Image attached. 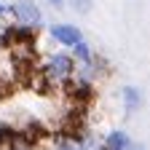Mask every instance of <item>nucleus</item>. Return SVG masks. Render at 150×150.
Masks as SVG:
<instances>
[{"mask_svg": "<svg viewBox=\"0 0 150 150\" xmlns=\"http://www.w3.org/2000/svg\"><path fill=\"white\" fill-rule=\"evenodd\" d=\"M64 6H70V11L78 16H88L94 11V0H64Z\"/></svg>", "mask_w": 150, "mask_h": 150, "instance_id": "6e6552de", "label": "nucleus"}, {"mask_svg": "<svg viewBox=\"0 0 150 150\" xmlns=\"http://www.w3.org/2000/svg\"><path fill=\"white\" fill-rule=\"evenodd\" d=\"M48 6H54V8H62V6H64V0H48Z\"/></svg>", "mask_w": 150, "mask_h": 150, "instance_id": "9d476101", "label": "nucleus"}, {"mask_svg": "<svg viewBox=\"0 0 150 150\" xmlns=\"http://www.w3.org/2000/svg\"><path fill=\"white\" fill-rule=\"evenodd\" d=\"M102 147L105 150H131L134 142H131L129 131H123V129H110L107 134L102 137Z\"/></svg>", "mask_w": 150, "mask_h": 150, "instance_id": "39448f33", "label": "nucleus"}, {"mask_svg": "<svg viewBox=\"0 0 150 150\" xmlns=\"http://www.w3.org/2000/svg\"><path fill=\"white\" fill-rule=\"evenodd\" d=\"M75 70H78V64H75L72 54H70L67 48L46 54V56H43V62L38 64V72H40L48 83H54L56 88H59L62 83H67L72 75H75Z\"/></svg>", "mask_w": 150, "mask_h": 150, "instance_id": "f257e3e1", "label": "nucleus"}, {"mask_svg": "<svg viewBox=\"0 0 150 150\" xmlns=\"http://www.w3.org/2000/svg\"><path fill=\"white\" fill-rule=\"evenodd\" d=\"M8 16L16 24L43 27V8L38 6V0H13L8 3Z\"/></svg>", "mask_w": 150, "mask_h": 150, "instance_id": "f03ea898", "label": "nucleus"}, {"mask_svg": "<svg viewBox=\"0 0 150 150\" xmlns=\"http://www.w3.org/2000/svg\"><path fill=\"white\" fill-rule=\"evenodd\" d=\"M131 150H145V147H142V145H134V147H131Z\"/></svg>", "mask_w": 150, "mask_h": 150, "instance_id": "9b49d317", "label": "nucleus"}, {"mask_svg": "<svg viewBox=\"0 0 150 150\" xmlns=\"http://www.w3.org/2000/svg\"><path fill=\"white\" fill-rule=\"evenodd\" d=\"M48 38L56 43V46H62V48H72V46H78L81 40H86L83 38V30L78 24H70V22H54L48 24Z\"/></svg>", "mask_w": 150, "mask_h": 150, "instance_id": "7ed1b4c3", "label": "nucleus"}, {"mask_svg": "<svg viewBox=\"0 0 150 150\" xmlns=\"http://www.w3.org/2000/svg\"><path fill=\"white\" fill-rule=\"evenodd\" d=\"M6 16H8V6H6V3H0V19H6Z\"/></svg>", "mask_w": 150, "mask_h": 150, "instance_id": "1a4fd4ad", "label": "nucleus"}, {"mask_svg": "<svg viewBox=\"0 0 150 150\" xmlns=\"http://www.w3.org/2000/svg\"><path fill=\"white\" fill-rule=\"evenodd\" d=\"M121 105H123V118H131L145 107V91L139 86H121Z\"/></svg>", "mask_w": 150, "mask_h": 150, "instance_id": "20e7f679", "label": "nucleus"}, {"mask_svg": "<svg viewBox=\"0 0 150 150\" xmlns=\"http://www.w3.org/2000/svg\"><path fill=\"white\" fill-rule=\"evenodd\" d=\"M70 54H72V59H75V64H78V67L91 64V62H94V56H97V51H94V46H91L88 40H81L78 46H72Z\"/></svg>", "mask_w": 150, "mask_h": 150, "instance_id": "423d86ee", "label": "nucleus"}, {"mask_svg": "<svg viewBox=\"0 0 150 150\" xmlns=\"http://www.w3.org/2000/svg\"><path fill=\"white\" fill-rule=\"evenodd\" d=\"M19 139H22V131L11 123H0V150H11Z\"/></svg>", "mask_w": 150, "mask_h": 150, "instance_id": "0eeeda50", "label": "nucleus"}]
</instances>
